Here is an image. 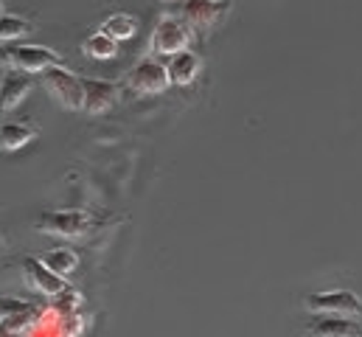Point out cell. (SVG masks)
<instances>
[{
  "mask_svg": "<svg viewBox=\"0 0 362 337\" xmlns=\"http://www.w3.org/2000/svg\"><path fill=\"white\" fill-rule=\"evenodd\" d=\"M0 65L23 74H42L54 65H62V57L45 45H0Z\"/></svg>",
  "mask_w": 362,
  "mask_h": 337,
  "instance_id": "obj_1",
  "label": "cell"
},
{
  "mask_svg": "<svg viewBox=\"0 0 362 337\" xmlns=\"http://www.w3.org/2000/svg\"><path fill=\"white\" fill-rule=\"evenodd\" d=\"M40 234H48V236H57V239H79L88 234L90 228V217L85 211H45L37 217V225H34Z\"/></svg>",
  "mask_w": 362,
  "mask_h": 337,
  "instance_id": "obj_2",
  "label": "cell"
},
{
  "mask_svg": "<svg viewBox=\"0 0 362 337\" xmlns=\"http://www.w3.org/2000/svg\"><path fill=\"white\" fill-rule=\"evenodd\" d=\"M42 87L65 110H82V79L74 76L68 68L54 65V68L42 71Z\"/></svg>",
  "mask_w": 362,
  "mask_h": 337,
  "instance_id": "obj_3",
  "label": "cell"
},
{
  "mask_svg": "<svg viewBox=\"0 0 362 337\" xmlns=\"http://www.w3.org/2000/svg\"><path fill=\"white\" fill-rule=\"evenodd\" d=\"M303 307L317 315H346V318H362V301L351 290H332V292H317L306 295Z\"/></svg>",
  "mask_w": 362,
  "mask_h": 337,
  "instance_id": "obj_4",
  "label": "cell"
},
{
  "mask_svg": "<svg viewBox=\"0 0 362 337\" xmlns=\"http://www.w3.org/2000/svg\"><path fill=\"white\" fill-rule=\"evenodd\" d=\"M230 11V0H182V23L199 34L211 31Z\"/></svg>",
  "mask_w": 362,
  "mask_h": 337,
  "instance_id": "obj_5",
  "label": "cell"
},
{
  "mask_svg": "<svg viewBox=\"0 0 362 337\" xmlns=\"http://www.w3.org/2000/svg\"><path fill=\"white\" fill-rule=\"evenodd\" d=\"M23 278H25V287L31 292L45 295V298H54L68 287V278L57 275L51 267H45L42 258H34V256L23 258Z\"/></svg>",
  "mask_w": 362,
  "mask_h": 337,
  "instance_id": "obj_6",
  "label": "cell"
},
{
  "mask_svg": "<svg viewBox=\"0 0 362 337\" xmlns=\"http://www.w3.org/2000/svg\"><path fill=\"white\" fill-rule=\"evenodd\" d=\"M191 42V31L188 25L177 17H160L155 31H152V51L160 57H172L182 48H188Z\"/></svg>",
  "mask_w": 362,
  "mask_h": 337,
  "instance_id": "obj_7",
  "label": "cell"
},
{
  "mask_svg": "<svg viewBox=\"0 0 362 337\" xmlns=\"http://www.w3.org/2000/svg\"><path fill=\"white\" fill-rule=\"evenodd\" d=\"M127 84L135 90V93H144V96H158L169 87V71L163 62L146 57L141 59L129 74H127Z\"/></svg>",
  "mask_w": 362,
  "mask_h": 337,
  "instance_id": "obj_8",
  "label": "cell"
},
{
  "mask_svg": "<svg viewBox=\"0 0 362 337\" xmlns=\"http://www.w3.org/2000/svg\"><path fill=\"white\" fill-rule=\"evenodd\" d=\"M118 101V84L107 79H82V110L88 115H101Z\"/></svg>",
  "mask_w": 362,
  "mask_h": 337,
  "instance_id": "obj_9",
  "label": "cell"
},
{
  "mask_svg": "<svg viewBox=\"0 0 362 337\" xmlns=\"http://www.w3.org/2000/svg\"><path fill=\"white\" fill-rule=\"evenodd\" d=\"M309 332L320 337H362V326L357 318L346 315H320L309 324Z\"/></svg>",
  "mask_w": 362,
  "mask_h": 337,
  "instance_id": "obj_10",
  "label": "cell"
},
{
  "mask_svg": "<svg viewBox=\"0 0 362 337\" xmlns=\"http://www.w3.org/2000/svg\"><path fill=\"white\" fill-rule=\"evenodd\" d=\"M28 87H31L28 74H23V71H8V74H3V79H0V115L11 113V110L25 98Z\"/></svg>",
  "mask_w": 362,
  "mask_h": 337,
  "instance_id": "obj_11",
  "label": "cell"
},
{
  "mask_svg": "<svg viewBox=\"0 0 362 337\" xmlns=\"http://www.w3.org/2000/svg\"><path fill=\"white\" fill-rule=\"evenodd\" d=\"M166 71H169V84L185 87V84H191L197 76H199V71H202V59H199L197 54H191L188 48H182V51H177V54H172V62L166 65Z\"/></svg>",
  "mask_w": 362,
  "mask_h": 337,
  "instance_id": "obj_12",
  "label": "cell"
},
{
  "mask_svg": "<svg viewBox=\"0 0 362 337\" xmlns=\"http://www.w3.org/2000/svg\"><path fill=\"white\" fill-rule=\"evenodd\" d=\"M31 138H34V130H31L28 124H17V121L0 124V149H3V152L23 149Z\"/></svg>",
  "mask_w": 362,
  "mask_h": 337,
  "instance_id": "obj_13",
  "label": "cell"
},
{
  "mask_svg": "<svg viewBox=\"0 0 362 337\" xmlns=\"http://www.w3.org/2000/svg\"><path fill=\"white\" fill-rule=\"evenodd\" d=\"M42 261H45V267H51L57 275H62V278H71L74 273H76V267H79V256L74 251H68V248H59V251H48L42 256Z\"/></svg>",
  "mask_w": 362,
  "mask_h": 337,
  "instance_id": "obj_14",
  "label": "cell"
},
{
  "mask_svg": "<svg viewBox=\"0 0 362 337\" xmlns=\"http://www.w3.org/2000/svg\"><path fill=\"white\" fill-rule=\"evenodd\" d=\"M34 31V25L25 20V17H17V14H0V45L6 42H14V40H23Z\"/></svg>",
  "mask_w": 362,
  "mask_h": 337,
  "instance_id": "obj_15",
  "label": "cell"
},
{
  "mask_svg": "<svg viewBox=\"0 0 362 337\" xmlns=\"http://www.w3.org/2000/svg\"><path fill=\"white\" fill-rule=\"evenodd\" d=\"M101 31L110 34L115 42H121V40L135 37V31H138V20H135L132 14H110V17L104 20V28H101Z\"/></svg>",
  "mask_w": 362,
  "mask_h": 337,
  "instance_id": "obj_16",
  "label": "cell"
},
{
  "mask_svg": "<svg viewBox=\"0 0 362 337\" xmlns=\"http://www.w3.org/2000/svg\"><path fill=\"white\" fill-rule=\"evenodd\" d=\"M82 48H85V54L93 57V59H112V57L118 54V42H115L110 34H104V31L90 34Z\"/></svg>",
  "mask_w": 362,
  "mask_h": 337,
  "instance_id": "obj_17",
  "label": "cell"
},
{
  "mask_svg": "<svg viewBox=\"0 0 362 337\" xmlns=\"http://www.w3.org/2000/svg\"><path fill=\"white\" fill-rule=\"evenodd\" d=\"M40 309H25V312H17V315H8V318H0V335H28L34 321H37Z\"/></svg>",
  "mask_w": 362,
  "mask_h": 337,
  "instance_id": "obj_18",
  "label": "cell"
},
{
  "mask_svg": "<svg viewBox=\"0 0 362 337\" xmlns=\"http://www.w3.org/2000/svg\"><path fill=\"white\" fill-rule=\"evenodd\" d=\"M54 307H57L62 315L76 312V309L82 307V292H79V290H74V287H65L59 295H54Z\"/></svg>",
  "mask_w": 362,
  "mask_h": 337,
  "instance_id": "obj_19",
  "label": "cell"
},
{
  "mask_svg": "<svg viewBox=\"0 0 362 337\" xmlns=\"http://www.w3.org/2000/svg\"><path fill=\"white\" fill-rule=\"evenodd\" d=\"M25 309H34V304H28V301H23V298H8V295H0V318L17 315V312H25Z\"/></svg>",
  "mask_w": 362,
  "mask_h": 337,
  "instance_id": "obj_20",
  "label": "cell"
},
{
  "mask_svg": "<svg viewBox=\"0 0 362 337\" xmlns=\"http://www.w3.org/2000/svg\"><path fill=\"white\" fill-rule=\"evenodd\" d=\"M0 248H3V234H0Z\"/></svg>",
  "mask_w": 362,
  "mask_h": 337,
  "instance_id": "obj_21",
  "label": "cell"
},
{
  "mask_svg": "<svg viewBox=\"0 0 362 337\" xmlns=\"http://www.w3.org/2000/svg\"><path fill=\"white\" fill-rule=\"evenodd\" d=\"M163 3H175V0H163Z\"/></svg>",
  "mask_w": 362,
  "mask_h": 337,
  "instance_id": "obj_22",
  "label": "cell"
},
{
  "mask_svg": "<svg viewBox=\"0 0 362 337\" xmlns=\"http://www.w3.org/2000/svg\"><path fill=\"white\" fill-rule=\"evenodd\" d=\"M0 14H3V6H0Z\"/></svg>",
  "mask_w": 362,
  "mask_h": 337,
  "instance_id": "obj_23",
  "label": "cell"
}]
</instances>
